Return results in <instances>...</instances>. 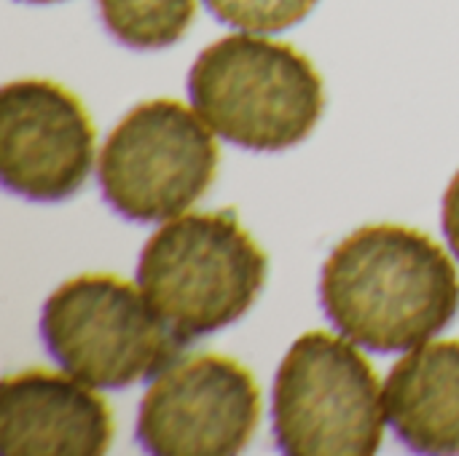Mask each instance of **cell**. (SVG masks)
<instances>
[{
    "label": "cell",
    "mask_w": 459,
    "mask_h": 456,
    "mask_svg": "<svg viewBox=\"0 0 459 456\" xmlns=\"http://www.w3.org/2000/svg\"><path fill=\"white\" fill-rule=\"evenodd\" d=\"M320 304L350 341L379 355L411 352L457 317V266L422 231L366 226L328 255Z\"/></svg>",
    "instance_id": "1"
},
{
    "label": "cell",
    "mask_w": 459,
    "mask_h": 456,
    "mask_svg": "<svg viewBox=\"0 0 459 456\" xmlns=\"http://www.w3.org/2000/svg\"><path fill=\"white\" fill-rule=\"evenodd\" d=\"M188 94L218 137L264 153L304 142L325 110L315 65L290 43L258 35L210 43L188 73Z\"/></svg>",
    "instance_id": "2"
},
{
    "label": "cell",
    "mask_w": 459,
    "mask_h": 456,
    "mask_svg": "<svg viewBox=\"0 0 459 456\" xmlns=\"http://www.w3.org/2000/svg\"><path fill=\"white\" fill-rule=\"evenodd\" d=\"M269 274L266 253L234 210L172 218L143 247L137 285L188 344L242 320Z\"/></svg>",
    "instance_id": "3"
},
{
    "label": "cell",
    "mask_w": 459,
    "mask_h": 456,
    "mask_svg": "<svg viewBox=\"0 0 459 456\" xmlns=\"http://www.w3.org/2000/svg\"><path fill=\"white\" fill-rule=\"evenodd\" d=\"M40 336L48 355L94 390L159 376L186 347L140 285L113 274H81L59 285L43 304Z\"/></svg>",
    "instance_id": "4"
},
{
    "label": "cell",
    "mask_w": 459,
    "mask_h": 456,
    "mask_svg": "<svg viewBox=\"0 0 459 456\" xmlns=\"http://www.w3.org/2000/svg\"><path fill=\"white\" fill-rule=\"evenodd\" d=\"M355 344V341H352ZM344 336L304 333L285 355L272 398L274 441L290 456H368L385 438V392Z\"/></svg>",
    "instance_id": "5"
},
{
    "label": "cell",
    "mask_w": 459,
    "mask_h": 456,
    "mask_svg": "<svg viewBox=\"0 0 459 456\" xmlns=\"http://www.w3.org/2000/svg\"><path fill=\"white\" fill-rule=\"evenodd\" d=\"M210 132L178 99L140 102L102 145L97 175L105 202L134 223L183 215L218 172L221 153Z\"/></svg>",
    "instance_id": "6"
},
{
    "label": "cell",
    "mask_w": 459,
    "mask_h": 456,
    "mask_svg": "<svg viewBox=\"0 0 459 456\" xmlns=\"http://www.w3.org/2000/svg\"><path fill=\"white\" fill-rule=\"evenodd\" d=\"M261 422L253 374L223 355H188L148 387L137 414V441L156 456L239 454Z\"/></svg>",
    "instance_id": "7"
},
{
    "label": "cell",
    "mask_w": 459,
    "mask_h": 456,
    "mask_svg": "<svg viewBox=\"0 0 459 456\" xmlns=\"http://www.w3.org/2000/svg\"><path fill=\"white\" fill-rule=\"evenodd\" d=\"M94 124L81 99L43 78L11 81L0 91V177L30 202L75 196L94 164Z\"/></svg>",
    "instance_id": "8"
},
{
    "label": "cell",
    "mask_w": 459,
    "mask_h": 456,
    "mask_svg": "<svg viewBox=\"0 0 459 456\" xmlns=\"http://www.w3.org/2000/svg\"><path fill=\"white\" fill-rule=\"evenodd\" d=\"M110 441V409L75 376L32 368L3 379L0 452L5 456H100Z\"/></svg>",
    "instance_id": "9"
},
{
    "label": "cell",
    "mask_w": 459,
    "mask_h": 456,
    "mask_svg": "<svg viewBox=\"0 0 459 456\" xmlns=\"http://www.w3.org/2000/svg\"><path fill=\"white\" fill-rule=\"evenodd\" d=\"M385 411L417 454H459V341H428L387 376Z\"/></svg>",
    "instance_id": "10"
},
{
    "label": "cell",
    "mask_w": 459,
    "mask_h": 456,
    "mask_svg": "<svg viewBox=\"0 0 459 456\" xmlns=\"http://www.w3.org/2000/svg\"><path fill=\"white\" fill-rule=\"evenodd\" d=\"M108 32L137 51L178 43L196 16V0H100Z\"/></svg>",
    "instance_id": "11"
},
{
    "label": "cell",
    "mask_w": 459,
    "mask_h": 456,
    "mask_svg": "<svg viewBox=\"0 0 459 456\" xmlns=\"http://www.w3.org/2000/svg\"><path fill=\"white\" fill-rule=\"evenodd\" d=\"M223 22L245 32H282L312 13L317 0H204Z\"/></svg>",
    "instance_id": "12"
},
{
    "label": "cell",
    "mask_w": 459,
    "mask_h": 456,
    "mask_svg": "<svg viewBox=\"0 0 459 456\" xmlns=\"http://www.w3.org/2000/svg\"><path fill=\"white\" fill-rule=\"evenodd\" d=\"M444 231L446 239L459 258V172L452 177L446 194H444Z\"/></svg>",
    "instance_id": "13"
},
{
    "label": "cell",
    "mask_w": 459,
    "mask_h": 456,
    "mask_svg": "<svg viewBox=\"0 0 459 456\" xmlns=\"http://www.w3.org/2000/svg\"><path fill=\"white\" fill-rule=\"evenodd\" d=\"M24 3H59V0H24Z\"/></svg>",
    "instance_id": "14"
}]
</instances>
